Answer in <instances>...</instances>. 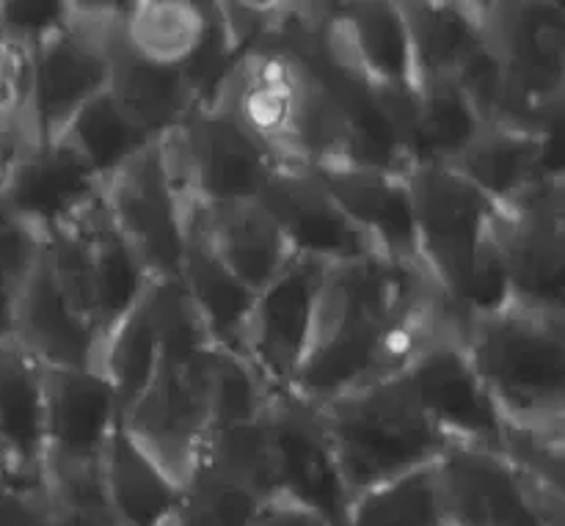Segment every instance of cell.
Returning a JSON list of instances; mask_svg holds the SVG:
<instances>
[{
    "instance_id": "1",
    "label": "cell",
    "mask_w": 565,
    "mask_h": 526,
    "mask_svg": "<svg viewBox=\"0 0 565 526\" xmlns=\"http://www.w3.org/2000/svg\"><path fill=\"white\" fill-rule=\"evenodd\" d=\"M467 320L423 265L381 254L334 265L320 285L292 395L323 406L342 391L401 373L439 334L463 340Z\"/></svg>"
},
{
    "instance_id": "2",
    "label": "cell",
    "mask_w": 565,
    "mask_h": 526,
    "mask_svg": "<svg viewBox=\"0 0 565 526\" xmlns=\"http://www.w3.org/2000/svg\"><path fill=\"white\" fill-rule=\"evenodd\" d=\"M408 187L417 218L419 262L463 320L511 303L505 270L497 254L489 196L452 165H414Z\"/></svg>"
},
{
    "instance_id": "3",
    "label": "cell",
    "mask_w": 565,
    "mask_h": 526,
    "mask_svg": "<svg viewBox=\"0 0 565 526\" xmlns=\"http://www.w3.org/2000/svg\"><path fill=\"white\" fill-rule=\"evenodd\" d=\"M463 351L508 428L565 436V314L505 303L475 314Z\"/></svg>"
},
{
    "instance_id": "4",
    "label": "cell",
    "mask_w": 565,
    "mask_h": 526,
    "mask_svg": "<svg viewBox=\"0 0 565 526\" xmlns=\"http://www.w3.org/2000/svg\"><path fill=\"white\" fill-rule=\"evenodd\" d=\"M320 411L351 500L430 466L447 447L403 369L342 391Z\"/></svg>"
},
{
    "instance_id": "5",
    "label": "cell",
    "mask_w": 565,
    "mask_h": 526,
    "mask_svg": "<svg viewBox=\"0 0 565 526\" xmlns=\"http://www.w3.org/2000/svg\"><path fill=\"white\" fill-rule=\"evenodd\" d=\"M486 42L505 80L497 121L561 132L565 108V9L555 0H480Z\"/></svg>"
},
{
    "instance_id": "6",
    "label": "cell",
    "mask_w": 565,
    "mask_h": 526,
    "mask_svg": "<svg viewBox=\"0 0 565 526\" xmlns=\"http://www.w3.org/2000/svg\"><path fill=\"white\" fill-rule=\"evenodd\" d=\"M121 417L103 369L44 367V485L61 502H105L99 466Z\"/></svg>"
},
{
    "instance_id": "7",
    "label": "cell",
    "mask_w": 565,
    "mask_h": 526,
    "mask_svg": "<svg viewBox=\"0 0 565 526\" xmlns=\"http://www.w3.org/2000/svg\"><path fill=\"white\" fill-rule=\"evenodd\" d=\"M103 202L149 276L180 279L188 210L193 202L166 136L127 160L105 182Z\"/></svg>"
},
{
    "instance_id": "8",
    "label": "cell",
    "mask_w": 565,
    "mask_h": 526,
    "mask_svg": "<svg viewBox=\"0 0 565 526\" xmlns=\"http://www.w3.org/2000/svg\"><path fill=\"white\" fill-rule=\"evenodd\" d=\"M213 353L160 356L147 389L136 397L121 425L171 474L188 483L202 458L213 414Z\"/></svg>"
},
{
    "instance_id": "9",
    "label": "cell",
    "mask_w": 565,
    "mask_h": 526,
    "mask_svg": "<svg viewBox=\"0 0 565 526\" xmlns=\"http://www.w3.org/2000/svg\"><path fill=\"white\" fill-rule=\"evenodd\" d=\"M434 469L445 526H565V494L535 485L500 452L447 441Z\"/></svg>"
},
{
    "instance_id": "10",
    "label": "cell",
    "mask_w": 565,
    "mask_h": 526,
    "mask_svg": "<svg viewBox=\"0 0 565 526\" xmlns=\"http://www.w3.org/2000/svg\"><path fill=\"white\" fill-rule=\"evenodd\" d=\"M511 303L565 314V176L546 174L494 218Z\"/></svg>"
},
{
    "instance_id": "11",
    "label": "cell",
    "mask_w": 565,
    "mask_h": 526,
    "mask_svg": "<svg viewBox=\"0 0 565 526\" xmlns=\"http://www.w3.org/2000/svg\"><path fill=\"white\" fill-rule=\"evenodd\" d=\"M116 31H97L72 14L70 25L31 53V77L22 125L33 143L55 141L83 105L108 92V42Z\"/></svg>"
},
{
    "instance_id": "12",
    "label": "cell",
    "mask_w": 565,
    "mask_h": 526,
    "mask_svg": "<svg viewBox=\"0 0 565 526\" xmlns=\"http://www.w3.org/2000/svg\"><path fill=\"white\" fill-rule=\"evenodd\" d=\"M182 169L191 202L199 207L252 202L276 163L224 108L199 105L166 136Z\"/></svg>"
},
{
    "instance_id": "13",
    "label": "cell",
    "mask_w": 565,
    "mask_h": 526,
    "mask_svg": "<svg viewBox=\"0 0 565 526\" xmlns=\"http://www.w3.org/2000/svg\"><path fill=\"white\" fill-rule=\"evenodd\" d=\"M329 268L331 265L315 259L292 257L254 298L243 334V362L263 378L270 395L292 389L307 353L320 285Z\"/></svg>"
},
{
    "instance_id": "14",
    "label": "cell",
    "mask_w": 565,
    "mask_h": 526,
    "mask_svg": "<svg viewBox=\"0 0 565 526\" xmlns=\"http://www.w3.org/2000/svg\"><path fill=\"white\" fill-rule=\"evenodd\" d=\"M268 433L276 496L312 507L334 526L345 524L351 494L320 406L292 391L274 395L268 402Z\"/></svg>"
},
{
    "instance_id": "15",
    "label": "cell",
    "mask_w": 565,
    "mask_h": 526,
    "mask_svg": "<svg viewBox=\"0 0 565 526\" xmlns=\"http://www.w3.org/2000/svg\"><path fill=\"white\" fill-rule=\"evenodd\" d=\"M403 373L412 380L430 422L447 441L483 447L502 455L508 425L480 384L461 336H434L414 353Z\"/></svg>"
},
{
    "instance_id": "16",
    "label": "cell",
    "mask_w": 565,
    "mask_h": 526,
    "mask_svg": "<svg viewBox=\"0 0 565 526\" xmlns=\"http://www.w3.org/2000/svg\"><path fill=\"white\" fill-rule=\"evenodd\" d=\"M320 42L381 94H414L412 39L401 0L320 3Z\"/></svg>"
},
{
    "instance_id": "17",
    "label": "cell",
    "mask_w": 565,
    "mask_h": 526,
    "mask_svg": "<svg viewBox=\"0 0 565 526\" xmlns=\"http://www.w3.org/2000/svg\"><path fill=\"white\" fill-rule=\"evenodd\" d=\"M257 202L279 226L292 257L334 268L379 254L331 198L312 165H276Z\"/></svg>"
},
{
    "instance_id": "18",
    "label": "cell",
    "mask_w": 565,
    "mask_h": 526,
    "mask_svg": "<svg viewBox=\"0 0 565 526\" xmlns=\"http://www.w3.org/2000/svg\"><path fill=\"white\" fill-rule=\"evenodd\" d=\"M103 191L105 182L64 138L28 143L0 187L11 210L42 243L77 224L103 202Z\"/></svg>"
},
{
    "instance_id": "19",
    "label": "cell",
    "mask_w": 565,
    "mask_h": 526,
    "mask_svg": "<svg viewBox=\"0 0 565 526\" xmlns=\"http://www.w3.org/2000/svg\"><path fill=\"white\" fill-rule=\"evenodd\" d=\"M17 345L50 369H99L103 334L39 254L17 303Z\"/></svg>"
},
{
    "instance_id": "20",
    "label": "cell",
    "mask_w": 565,
    "mask_h": 526,
    "mask_svg": "<svg viewBox=\"0 0 565 526\" xmlns=\"http://www.w3.org/2000/svg\"><path fill=\"white\" fill-rule=\"evenodd\" d=\"M312 169L342 213L373 243L381 257L423 265L406 174L353 163H323Z\"/></svg>"
},
{
    "instance_id": "21",
    "label": "cell",
    "mask_w": 565,
    "mask_h": 526,
    "mask_svg": "<svg viewBox=\"0 0 565 526\" xmlns=\"http://www.w3.org/2000/svg\"><path fill=\"white\" fill-rule=\"evenodd\" d=\"M450 165L497 207H505L541 176L563 174L561 132L486 121Z\"/></svg>"
},
{
    "instance_id": "22",
    "label": "cell",
    "mask_w": 565,
    "mask_h": 526,
    "mask_svg": "<svg viewBox=\"0 0 565 526\" xmlns=\"http://www.w3.org/2000/svg\"><path fill=\"white\" fill-rule=\"evenodd\" d=\"M0 480L44 483V367L17 342L0 347Z\"/></svg>"
},
{
    "instance_id": "23",
    "label": "cell",
    "mask_w": 565,
    "mask_h": 526,
    "mask_svg": "<svg viewBox=\"0 0 565 526\" xmlns=\"http://www.w3.org/2000/svg\"><path fill=\"white\" fill-rule=\"evenodd\" d=\"M180 281L218 351L243 358V334L257 292L248 290L210 246L193 207L188 210L185 248H182Z\"/></svg>"
},
{
    "instance_id": "24",
    "label": "cell",
    "mask_w": 565,
    "mask_h": 526,
    "mask_svg": "<svg viewBox=\"0 0 565 526\" xmlns=\"http://www.w3.org/2000/svg\"><path fill=\"white\" fill-rule=\"evenodd\" d=\"M103 496L116 526H169L182 500V485L116 422L99 466Z\"/></svg>"
},
{
    "instance_id": "25",
    "label": "cell",
    "mask_w": 565,
    "mask_h": 526,
    "mask_svg": "<svg viewBox=\"0 0 565 526\" xmlns=\"http://www.w3.org/2000/svg\"><path fill=\"white\" fill-rule=\"evenodd\" d=\"M108 55V97L138 130L149 132L152 138H163L177 130L193 108H199L196 94L182 66L154 64L136 55L121 42L119 28L110 36Z\"/></svg>"
},
{
    "instance_id": "26",
    "label": "cell",
    "mask_w": 565,
    "mask_h": 526,
    "mask_svg": "<svg viewBox=\"0 0 565 526\" xmlns=\"http://www.w3.org/2000/svg\"><path fill=\"white\" fill-rule=\"evenodd\" d=\"M193 213H196L199 226L204 229L221 262L248 290H263L292 259V251L285 237H281L279 226L274 224V218L265 213L257 198L213 204V207L193 204Z\"/></svg>"
},
{
    "instance_id": "27",
    "label": "cell",
    "mask_w": 565,
    "mask_h": 526,
    "mask_svg": "<svg viewBox=\"0 0 565 526\" xmlns=\"http://www.w3.org/2000/svg\"><path fill=\"white\" fill-rule=\"evenodd\" d=\"M412 39L417 86L452 80L456 72L486 44L480 3L447 0H401Z\"/></svg>"
},
{
    "instance_id": "28",
    "label": "cell",
    "mask_w": 565,
    "mask_h": 526,
    "mask_svg": "<svg viewBox=\"0 0 565 526\" xmlns=\"http://www.w3.org/2000/svg\"><path fill=\"white\" fill-rule=\"evenodd\" d=\"M483 125L486 121L463 97L456 80L417 86V94L401 121L408 171L414 165H450Z\"/></svg>"
},
{
    "instance_id": "29",
    "label": "cell",
    "mask_w": 565,
    "mask_h": 526,
    "mask_svg": "<svg viewBox=\"0 0 565 526\" xmlns=\"http://www.w3.org/2000/svg\"><path fill=\"white\" fill-rule=\"evenodd\" d=\"M207 17L204 0H127L119 36L141 58L182 66L202 44Z\"/></svg>"
},
{
    "instance_id": "30",
    "label": "cell",
    "mask_w": 565,
    "mask_h": 526,
    "mask_svg": "<svg viewBox=\"0 0 565 526\" xmlns=\"http://www.w3.org/2000/svg\"><path fill=\"white\" fill-rule=\"evenodd\" d=\"M66 143L86 160L94 169V174L103 182H108L127 160L136 158L138 152L149 147V143L160 141L152 138L149 132L138 130L119 108L108 92L94 97L92 103L83 105L77 110L75 119L66 125L64 130Z\"/></svg>"
},
{
    "instance_id": "31",
    "label": "cell",
    "mask_w": 565,
    "mask_h": 526,
    "mask_svg": "<svg viewBox=\"0 0 565 526\" xmlns=\"http://www.w3.org/2000/svg\"><path fill=\"white\" fill-rule=\"evenodd\" d=\"M342 526H445L434 463L353 496Z\"/></svg>"
},
{
    "instance_id": "32",
    "label": "cell",
    "mask_w": 565,
    "mask_h": 526,
    "mask_svg": "<svg viewBox=\"0 0 565 526\" xmlns=\"http://www.w3.org/2000/svg\"><path fill=\"white\" fill-rule=\"evenodd\" d=\"M199 463L213 472L246 485L265 502L276 496L274 458H270L268 408L263 417L243 419V422L213 425L204 439V450Z\"/></svg>"
},
{
    "instance_id": "33",
    "label": "cell",
    "mask_w": 565,
    "mask_h": 526,
    "mask_svg": "<svg viewBox=\"0 0 565 526\" xmlns=\"http://www.w3.org/2000/svg\"><path fill=\"white\" fill-rule=\"evenodd\" d=\"M158 325H154L149 298L143 292L141 301L108 334V340L103 345V362H99V369L114 384L121 411H127L136 402V397L147 389L149 378H152L154 367H158Z\"/></svg>"
},
{
    "instance_id": "34",
    "label": "cell",
    "mask_w": 565,
    "mask_h": 526,
    "mask_svg": "<svg viewBox=\"0 0 565 526\" xmlns=\"http://www.w3.org/2000/svg\"><path fill=\"white\" fill-rule=\"evenodd\" d=\"M265 500L246 485L199 463L188 483L171 526H257Z\"/></svg>"
},
{
    "instance_id": "35",
    "label": "cell",
    "mask_w": 565,
    "mask_h": 526,
    "mask_svg": "<svg viewBox=\"0 0 565 526\" xmlns=\"http://www.w3.org/2000/svg\"><path fill=\"white\" fill-rule=\"evenodd\" d=\"M70 25V0H0V31L6 42L33 53Z\"/></svg>"
},
{
    "instance_id": "36",
    "label": "cell",
    "mask_w": 565,
    "mask_h": 526,
    "mask_svg": "<svg viewBox=\"0 0 565 526\" xmlns=\"http://www.w3.org/2000/svg\"><path fill=\"white\" fill-rule=\"evenodd\" d=\"M42 254V237L11 210L0 193V276L22 285Z\"/></svg>"
},
{
    "instance_id": "37",
    "label": "cell",
    "mask_w": 565,
    "mask_h": 526,
    "mask_svg": "<svg viewBox=\"0 0 565 526\" xmlns=\"http://www.w3.org/2000/svg\"><path fill=\"white\" fill-rule=\"evenodd\" d=\"M53 496L47 485L0 480V526H50Z\"/></svg>"
},
{
    "instance_id": "38",
    "label": "cell",
    "mask_w": 565,
    "mask_h": 526,
    "mask_svg": "<svg viewBox=\"0 0 565 526\" xmlns=\"http://www.w3.org/2000/svg\"><path fill=\"white\" fill-rule=\"evenodd\" d=\"M31 77V53L0 42V119H22Z\"/></svg>"
},
{
    "instance_id": "39",
    "label": "cell",
    "mask_w": 565,
    "mask_h": 526,
    "mask_svg": "<svg viewBox=\"0 0 565 526\" xmlns=\"http://www.w3.org/2000/svg\"><path fill=\"white\" fill-rule=\"evenodd\" d=\"M257 526H334L318 511L298 502L285 500V496H274L265 502L263 513H259Z\"/></svg>"
},
{
    "instance_id": "40",
    "label": "cell",
    "mask_w": 565,
    "mask_h": 526,
    "mask_svg": "<svg viewBox=\"0 0 565 526\" xmlns=\"http://www.w3.org/2000/svg\"><path fill=\"white\" fill-rule=\"evenodd\" d=\"M50 526H116V522L105 502H61L53 496Z\"/></svg>"
},
{
    "instance_id": "41",
    "label": "cell",
    "mask_w": 565,
    "mask_h": 526,
    "mask_svg": "<svg viewBox=\"0 0 565 526\" xmlns=\"http://www.w3.org/2000/svg\"><path fill=\"white\" fill-rule=\"evenodd\" d=\"M28 143H31V136H28L22 119H0V187Z\"/></svg>"
},
{
    "instance_id": "42",
    "label": "cell",
    "mask_w": 565,
    "mask_h": 526,
    "mask_svg": "<svg viewBox=\"0 0 565 526\" xmlns=\"http://www.w3.org/2000/svg\"><path fill=\"white\" fill-rule=\"evenodd\" d=\"M20 287L0 276V347L17 340V303H20Z\"/></svg>"
},
{
    "instance_id": "43",
    "label": "cell",
    "mask_w": 565,
    "mask_h": 526,
    "mask_svg": "<svg viewBox=\"0 0 565 526\" xmlns=\"http://www.w3.org/2000/svg\"><path fill=\"white\" fill-rule=\"evenodd\" d=\"M0 42H6V36H3V31H0Z\"/></svg>"
},
{
    "instance_id": "44",
    "label": "cell",
    "mask_w": 565,
    "mask_h": 526,
    "mask_svg": "<svg viewBox=\"0 0 565 526\" xmlns=\"http://www.w3.org/2000/svg\"><path fill=\"white\" fill-rule=\"evenodd\" d=\"M169 526H171V524H169Z\"/></svg>"
}]
</instances>
